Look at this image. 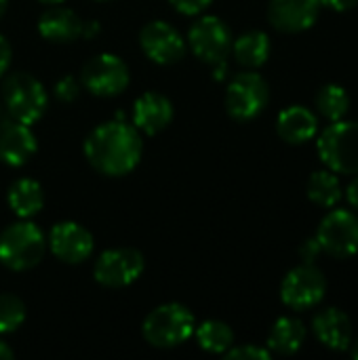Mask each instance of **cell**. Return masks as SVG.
Wrapping results in <instances>:
<instances>
[{"label":"cell","mask_w":358,"mask_h":360,"mask_svg":"<svg viewBox=\"0 0 358 360\" xmlns=\"http://www.w3.org/2000/svg\"><path fill=\"white\" fill-rule=\"evenodd\" d=\"M80 89H82L80 80H76L74 76L68 74V76H63V78L57 80V84H55V97H57L61 103H72V101L78 99Z\"/></svg>","instance_id":"4316f807"},{"label":"cell","mask_w":358,"mask_h":360,"mask_svg":"<svg viewBox=\"0 0 358 360\" xmlns=\"http://www.w3.org/2000/svg\"><path fill=\"white\" fill-rule=\"evenodd\" d=\"M6 8H8V0H0V19L4 17Z\"/></svg>","instance_id":"8d00e7d4"},{"label":"cell","mask_w":358,"mask_h":360,"mask_svg":"<svg viewBox=\"0 0 358 360\" xmlns=\"http://www.w3.org/2000/svg\"><path fill=\"white\" fill-rule=\"evenodd\" d=\"M97 2H110V0H97Z\"/></svg>","instance_id":"f35d334b"},{"label":"cell","mask_w":358,"mask_h":360,"mask_svg":"<svg viewBox=\"0 0 358 360\" xmlns=\"http://www.w3.org/2000/svg\"><path fill=\"white\" fill-rule=\"evenodd\" d=\"M270 51H272L270 38L262 30L245 32L243 36H238L232 42V55H234V59L243 68H247V70H255V68L264 65L268 61V57H270Z\"/></svg>","instance_id":"7402d4cb"},{"label":"cell","mask_w":358,"mask_h":360,"mask_svg":"<svg viewBox=\"0 0 358 360\" xmlns=\"http://www.w3.org/2000/svg\"><path fill=\"white\" fill-rule=\"evenodd\" d=\"M358 4V0H321V6L325 8H331L335 13H346V11H352Z\"/></svg>","instance_id":"1f68e13d"},{"label":"cell","mask_w":358,"mask_h":360,"mask_svg":"<svg viewBox=\"0 0 358 360\" xmlns=\"http://www.w3.org/2000/svg\"><path fill=\"white\" fill-rule=\"evenodd\" d=\"M38 34L53 44H68L84 38V21L72 8L55 4L40 15Z\"/></svg>","instance_id":"e0dca14e"},{"label":"cell","mask_w":358,"mask_h":360,"mask_svg":"<svg viewBox=\"0 0 358 360\" xmlns=\"http://www.w3.org/2000/svg\"><path fill=\"white\" fill-rule=\"evenodd\" d=\"M169 2L181 15H200L213 4V0H169Z\"/></svg>","instance_id":"f1b7e54d"},{"label":"cell","mask_w":358,"mask_h":360,"mask_svg":"<svg viewBox=\"0 0 358 360\" xmlns=\"http://www.w3.org/2000/svg\"><path fill=\"white\" fill-rule=\"evenodd\" d=\"M304 342H306L304 323L293 316H283L272 325L266 348L279 356H293L295 352L302 350Z\"/></svg>","instance_id":"44dd1931"},{"label":"cell","mask_w":358,"mask_h":360,"mask_svg":"<svg viewBox=\"0 0 358 360\" xmlns=\"http://www.w3.org/2000/svg\"><path fill=\"white\" fill-rule=\"evenodd\" d=\"M129 82V65L114 53H99L80 70V84L97 97H116L127 91Z\"/></svg>","instance_id":"52a82bcc"},{"label":"cell","mask_w":358,"mask_h":360,"mask_svg":"<svg viewBox=\"0 0 358 360\" xmlns=\"http://www.w3.org/2000/svg\"><path fill=\"white\" fill-rule=\"evenodd\" d=\"M173 120V103L167 95L148 91L133 105V127L146 135H158Z\"/></svg>","instance_id":"2e32d148"},{"label":"cell","mask_w":358,"mask_h":360,"mask_svg":"<svg viewBox=\"0 0 358 360\" xmlns=\"http://www.w3.org/2000/svg\"><path fill=\"white\" fill-rule=\"evenodd\" d=\"M232 30L224 19L215 15H205L196 19L188 32V44L192 53L209 65L226 61V57L232 53Z\"/></svg>","instance_id":"9c48e42d"},{"label":"cell","mask_w":358,"mask_h":360,"mask_svg":"<svg viewBox=\"0 0 358 360\" xmlns=\"http://www.w3.org/2000/svg\"><path fill=\"white\" fill-rule=\"evenodd\" d=\"M99 23L97 21H84V38L87 40H91V38H95L97 34H99Z\"/></svg>","instance_id":"836d02e7"},{"label":"cell","mask_w":358,"mask_h":360,"mask_svg":"<svg viewBox=\"0 0 358 360\" xmlns=\"http://www.w3.org/2000/svg\"><path fill=\"white\" fill-rule=\"evenodd\" d=\"M346 198H348V202H350V207L352 209H357L358 211V173L354 175V179L348 184V190H346Z\"/></svg>","instance_id":"d6a6232c"},{"label":"cell","mask_w":358,"mask_h":360,"mask_svg":"<svg viewBox=\"0 0 358 360\" xmlns=\"http://www.w3.org/2000/svg\"><path fill=\"white\" fill-rule=\"evenodd\" d=\"M276 133L291 146L306 143L319 133V118L306 105H289L276 118Z\"/></svg>","instance_id":"d6986e66"},{"label":"cell","mask_w":358,"mask_h":360,"mask_svg":"<svg viewBox=\"0 0 358 360\" xmlns=\"http://www.w3.org/2000/svg\"><path fill=\"white\" fill-rule=\"evenodd\" d=\"M194 329H196L194 314L190 312L188 306L179 302H169L154 308L141 325L143 340L150 346L165 348V350L186 344L194 335Z\"/></svg>","instance_id":"3957f363"},{"label":"cell","mask_w":358,"mask_h":360,"mask_svg":"<svg viewBox=\"0 0 358 360\" xmlns=\"http://www.w3.org/2000/svg\"><path fill=\"white\" fill-rule=\"evenodd\" d=\"M46 247L59 262L78 266L91 257L95 240L84 226L76 221H59L51 228L46 236Z\"/></svg>","instance_id":"4fadbf2b"},{"label":"cell","mask_w":358,"mask_h":360,"mask_svg":"<svg viewBox=\"0 0 358 360\" xmlns=\"http://www.w3.org/2000/svg\"><path fill=\"white\" fill-rule=\"evenodd\" d=\"M300 255H302L304 264H314V262L323 255V249H321L317 236H314V238H308V240L300 247Z\"/></svg>","instance_id":"f546056e"},{"label":"cell","mask_w":358,"mask_h":360,"mask_svg":"<svg viewBox=\"0 0 358 360\" xmlns=\"http://www.w3.org/2000/svg\"><path fill=\"white\" fill-rule=\"evenodd\" d=\"M6 202L19 219H30L42 211L44 190L36 179L21 177L11 184V188L6 192Z\"/></svg>","instance_id":"ffe728a7"},{"label":"cell","mask_w":358,"mask_h":360,"mask_svg":"<svg viewBox=\"0 0 358 360\" xmlns=\"http://www.w3.org/2000/svg\"><path fill=\"white\" fill-rule=\"evenodd\" d=\"M270 103V86L266 78L253 70L236 74L226 89V110L238 122L257 118Z\"/></svg>","instance_id":"8992f818"},{"label":"cell","mask_w":358,"mask_h":360,"mask_svg":"<svg viewBox=\"0 0 358 360\" xmlns=\"http://www.w3.org/2000/svg\"><path fill=\"white\" fill-rule=\"evenodd\" d=\"M11 57H13V49H11V44H8V40L0 34V78L8 72Z\"/></svg>","instance_id":"4dcf8cb0"},{"label":"cell","mask_w":358,"mask_h":360,"mask_svg":"<svg viewBox=\"0 0 358 360\" xmlns=\"http://www.w3.org/2000/svg\"><path fill=\"white\" fill-rule=\"evenodd\" d=\"M317 240L323 253L335 259H348L358 253V215L348 209L329 211L319 230Z\"/></svg>","instance_id":"30bf717a"},{"label":"cell","mask_w":358,"mask_h":360,"mask_svg":"<svg viewBox=\"0 0 358 360\" xmlns=\"http://www.w3.org/2000/svg\"><path fill=\"white\" fill-rule=\"evenodd\" d=\"M321 8V0H270L268 21L279 32L300 34L317 23Z\"/></svg>","instance_id":"5bb4252c"},{"label":"cell","mask_w":358,"mask_h":360,"mask_svg":"<svg viewBox=\"0 0 358 360\" xmlns=\"http://www.w3.org/2000/svg\"><path fill=\"white\" fill-rule=\"evenodd\" d=\"M139 46L146 57L158 65H173L184 59L186 55V40L184 36L167 21L154 19L148 21L139 32Z\"/></svg>","instance_id":"7c38bea8"},{"label":"cell","mask_w":358,"mask_h":360,"mask_svg":"<svg viewBox=\"0 0 358 360\" xmlns=\"http://www.w3.org/2000/svg\"><path fill=\"white\" fill-rule=\"evenodd\" d=\"M327 293V278L314 264H302L287 272L281 285V300L295 312L310 310L323 302Z\"/></svg>","instance_id":"ba28073f"},{"label":"cell","mask_w":358,"mask_h":360,"mask_svg":"<svg viewBox=\"0 0 358 360\" xmlns=\"http://www.w3.org/2000/svg\"><path fill=\"white\" fill-rule=\"evenodd\" d=\"M143 154L141 133L133 122L122 120L118 114L116 120L95 127L84 139V158L89 165L108 177H122L131 173Z\"/></svg>","instance_id":"6da1fadb"},{"label":"cell","mask_w":358,"mask_h":360,"mask_svg":"<svg viewBox=\"0 0 358 360\" xmlns=\"http://www.w3.org/2000/svg\"><path fill=\"white\" fill-rule=\"evenodd\" d=\"M350 354L358 360V340L357 342H352V346H350Z\"/></svg>","instance_id":"74e56055"},{"label":"cell","mask_w":358,"mask_h":360,"mask_svg":"<svg viewBox=\"0 0 358 360\" xmlns=\"http://www.w3.org/2000/svg\"><path fill=\"white\" fill-rule=\"evenodd\" d=\"M319 158L323 165L338 175L358 173V122L335 120L331 122L317 141Z\"/></svg>","instance_id":"5b68a950"},{"label":"cell","mask_w":358,"mask_h":360,"mask_svg":"<svg viewBox=\"0 0 358 360\" xmlns=\"http://www.w3.org/2000/svg\"><path fill=\"white\" fill-rule=\"evenodd\" d=\"M46 253L44 232L30 219L6 226L0 234V264L13 272L36 268Z\"/></svg>","instance_id":"7a4b0ae2"},{"label":"cell","mask_w":358,"mask_h":360,"mask_svg":"<svg viewBox=\"0 0 358 360\" xmlns=\"http://www.w3.org/2000/svg\"><path fill=\"white\" fill-rule=\"evenodd\" d=\"M312 331L317 340L333 352H346L352 346V323L340 308L321 310L312 319Z\"/></svg>","instance_id":"ac0fdd59"},{"label":"cell","mask_w":358,"mask_h":360,"mask_svg":"<svg viewBox=\"0 0 358 360\" xmlns=\"http://www.w3.org/2000/svg\"><path fill=\"white\" fill-rule=\"evenodd\" d=\"M317 110L329 122L342 120L350 110V95L342 84H325L317 93Z\"/></svg>","instance_id":"d4e9b609"},{"label":"cell","mask_w":358,"mask_h":360,"mask_svg":"<svg viewBox=\"0 0 358 360\" xmlns=\"http://www.w3.org/2000/svg\"><path fill=\"white\" fill-rule=\"evenodd\" d=\"M38 141L30 124L0 116V160L8 167H23L36 154Z\"/></svg>","instance_id":"9a60e30c"},{"label":"cell","mask_w":358,"mask_h":360,"mask_svg":"<svg viewBox=\"0 0 358 360\" xmlns=\"http://www.w3.org/2000/svg\"><path fill=\"white\" fill-rule=\"evenodd\" d=\"M196 342L211 354H226L234 346V331L224 321H205L194 329Z\"/></svg>","instance_id":"cb8c5ba5"},{"label":"cell","mask_w":358,"mask_h":360,"mask_svg":"<svg viewBox=\"0 0 358 360\" xmlns=\"http://www.w3.org/2000/svg\"><path fill=\"white\" fill-rule=\"evenodd\" d=\"M226 356L232 360H268L272 352L268 348H260L253 344H243V346H232Z\"/></svg>","instance_id":"83f0119b"},{"label":"cell","mask_w":358,"mask_h":360,"mask_svg":"<svg viewBox=\"0 0 358 360\" xmlns=\"http://www.w3.org/2000/svg\"><path fill=\"white\" fill-rule=\"evenodd\" d=\"M25 304L11 293H0V335L17 331L25 323Z\"/></svg>","instance_id":"484cf974"},{"label":"cell","mask_w":358,"mask_h":360,"mask_svg":"<svg viewBox=\"0 0 358 360\" xmlns=\"http://www.w3.org/2000/svg\"><path fill=\"white\" fill-rule=\"evenodd\" d=\"M306 192H308V198L323 209H333L344 198V188L340 184V177L338 173L329 169L312 173L308 179Z\"/></svg>","instance_id":"603a6c76"},{"label":"cell","mask_w":358,"mask_h":360,"mask_svg":"<svg viewBox=\"0 0 358 360\" xmlns=\"http://www.w3.org/2000/svg\"><path fill=\"white\" fill-rule=\"evenodd\" d=\"M40 4H44V6H55V4H61L63 0H38Z\"/></svg>","instance_id":"d590c367"},{"label":"cell","mask_w":358,"mask_h":360,"mask_svg":"<svg viewBox=\"0 0 358 360\" xmlns=\"http://www.w3.org/2000/svg\"><path fill=\"white\" fill-rule=\"evenodd\" d=\"M146 259L137 249L120 247L103 251L93 268L95 281L106 289H124L141 278Z\"/></svg>","instance_id":"8fae6325"},{"label":"cell","mask_w":358,"mask_h":360,"mask_svg":"<svg viewBox=\"0 0 358 360\" xmlns=\"http://www.w3.org/2000/svg\"><path fill=\"white\" fill-rule=\"evenodd\" d=\"M15 356V352H13V348L0 338V360H11Z\"/></svg>","instance_id":"e575fe53"},{"label":"cell","mask_w":358,"mask_h":360,"mask_svg":"<svg viewBox=\"0 0 358 360\" xmlns=\"http://www.w3.org/2000/svg\"><path fill=\"white\" fill-rule=\"evenodd\" d=\"M2 103L11 118L32 127L44 116L49 95L44 84L30 72H13L2 82Z\"/></svg>","instance_id":"277c9868"}]
</instances>
